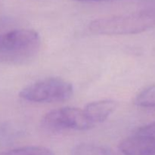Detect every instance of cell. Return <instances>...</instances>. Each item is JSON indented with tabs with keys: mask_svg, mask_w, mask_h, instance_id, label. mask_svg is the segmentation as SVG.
I'll return each instance as SVG.
<instances>
[{
	"mask_svg": "<svg viewBox=\"0 0 155 155\" xmlns=\"http://www.w3.org/2000/svg\"><path fill=\"white\" fill-rule=\"evenodd\" d=\"M135 103L139 107L155 108V85L148 86L139 92Z\"/></svg>",
	"mask_w": 155,
	"mask_h": 155,
	"instance_id": "9",
	"label": "cell"
},
{
	"mask_svg": "<svg viewBox=\"0 0 155 155\" xmlns=\"http://www.w3.org/2000/svg\"><path fill=\"white\" fill-rule=\"evenodd\" d=\"M154 26L155 10L146 9L95 19L89 24V30L94 34L117 36L143 33Z\"/></svg>",
	"mask_w": 155,
	"mask_h": 155,
	"instance_id": "1",
	"label": "cell"
},
{
	"mask_svg": "<svg viewBox=\"0 0 155 155\" xmlns=\"http://www.w3.org/2000/svg\"><path fill=\"white\" fill-rule=\"evenodd\" d=\"M74 86L59 77H48L26 86L20 92L22 99L34 103H52L70 99Z\"/></svg>",
	"mask_w": 155,
	"mask_h": 155,
	"instance_id": "3",
	"label": "cell"
},
{
	"mask_svg": "<svg viewBox=\"0 0 155 155\" xmlns=\"http://www.w3.org/2000/svg\"><path fill=\"white\" fill-rule=\"evenodd\" d=\"M74 1L78 2H108L112 0H74Z\"/></svg>",
	"mask_w": 155,
	"mask_h": 155,
	"instance_id": "11",
	"label": "cell"
},
{
	"mask_svg": "<svg viewBox=\"0 0 155 155\" xmlns=\"http://www.w3.org/2000/svg\"><path fill=\"white\" fill-rule=\"evenodd\" d=\"M0 155H54V153L45 147L24 146L0 151Z\"/></svg>",
	"mask_w": 155,
	"mask_h": 155,
	"instance_id": "7",
	"label": "cell"
},
{
	"mask_svg": "<svg viewBox=\"0 0 155 155\" xmlns=\"http://www.w3.org/2000/svg\"><path fill=\"white\" fill-rule=\"evenodd\" d=\"M42 127L50 131L89 130L95 126L89 120L83 109L64 107L48 112L42 120Z\"/></svg>",
	"mask_w": 155,
	"mask_h": 155,
	"instance_id": "4",
	"label": "cell"
},
{
	"mask_svg": "<svg viewBox=\"0 0 155 155\" xmlns=\"http://www.w3.org/2000/svg\"><path fill=\"white\" fill-rule=\"evenodd\" d=\"M71 155H114L110 149L92 144H80L72 150Z\"/></svg>",
	"mask_w": 155,
	"mask_h": 155,
	"instance_id": "8",
	"label": "cell"
},
{
	"mask_svg": "<svg viewBox=\"0 0 155 155\" xmlns=\"http://www.w3.org/2000/svg\"><path fill=\"white\" fill-rule=\"evenodd\" d=\"M119 150L124 155H155V138L135 133L120 143Z\"/></svg>",
	"mask_w": 155,
	"mask_h": 155,
	"instance_id": "5",
	"label": "cell"
},
{
	"mask_svg": "<svg viewBox=\"0 0 155 155\" xmlns=\"http://www.w3.org/2000/svg\"><path fill=\"white\" fill-rule=\"evenodd\" d=\"M117 106L118 103L114 100H99L86 104L83 110L89 120L95 126L105 121L116 110Z\"/></svg>",
	"mask_w": 155,
	"mask_h": 155,
	"instance_id": "6",
	"label": "cell"
},
{
	"mask_svg": "<svg viewBox=\"0 0 155 155\" xmlns=\"http://www.w3.org/2000/svg\"><path fill=\"white\" fill-rule=\"evenodd\" d=\"M136 133L155 138V121L139 128Z\"/></svg>",
	"mask_w": 155,
	"mask_h": 155,
	"instance_id": "10",
	"label": "cell"
},
{
	"mask_svg": "<svg viewBox=\"0 0 155 155\" xmlns=\"http://www.w3.org/2000/svg\"><path fill=\"white\" fill-rule=\"evenodd\" d=\"M41 45L39 33L31 29L0 32V54L12 60L24 61L38 52Z\"/></svg>",
	"mask_w": 155,
	"mask_h": 155,
	"instance_id": "2",
	"label": "cell"
}]
</instances>
